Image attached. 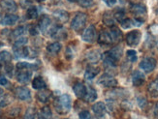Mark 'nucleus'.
Masks as SVG:
<instances>
[{
	"label": "nucleus",
	"instance_id": "14",
	"mask_svg": "<svg viewBox=\"0 0 158 119\" xmlns=\"http://www.w3.org/2000/svg\"><path fill=\"white\" fill-rule=\"evenodd\" d=\"M146 76L143 75V73L140 71H135L132 75V82L135 86H140L145 82Z\"/></svg>",
	"mask_w": 158,
	"mask_h": 119
},
{
	"label": "nucleus",
	"instance_id": "17",
	"mask_svg": "<svg viewBox=\"0 0 158 119\" xmlns=\"http://www.w3.org/2000/svg\"><path fill=\"white\" fill-rule=\"evenodd\" d=\"M15 56L17 58H28L30 55V48L23 47L19 48H15Z\"/></svg>",
	"mask_w": 158,
	"mask_h": 119
},
{
	"label": "nucleus",
	"instance_id": "39",
	"mask_svg": "<svg viewBox=\"0 0 158 119\" xmlns=\"http://www.w3.org/2000/svg\"><path fill=\"white\" fill-rule=\"evenodd\" d=\"M24 119H35V111L33 109H28L24 114Z\"/></svg>",
	"mask_w": 158,
	"mask_h": 119
},
{
	"label": "nucleus",
	"instance_id": "44",
	"mask_svg": "<svg viewBox=\"0 0 158 119\" xmlns=\"http://www.w3.org/2000/svg\"><path fill=\"white\" fill-rule=\"evenodd\" d=\"M103 1H104V3L109 7H113L116 3V0H103Z\"/></svg>",
	"mask_w": 158,
	"mask_h": 119
},
{
	"label": "nucleus",
	"instance_id": "19",
	"mask_svg": "<svg viewBox=\"0 0 158 119\" xmlns=\"http://www.w3.org/2000/svg\"><path fill=\"white\" fill-rule=\"evenodd\" d=\"M98 41L102 45H110L113 43L111 36H110V33L107 30L101 31V33L99 34V37H98Z\"/></svg>",
	"mask_w": 158,
	"mask_h": 119
},
{
	"label": "nucleus",
	"instance_id": "9",
	"mask_svg": "<svg viewBox=\"0 0 158 119\" xmlns=\"http://www.w3.org/2000/svg\"><path fill=\"white\" fill-rule=\"evenodd\" d=\"M32 73L29 70H23V71H19L17 75V80L19 82L23 83V84H26L28 83L31 79Z\"/></svg>",
	"mask_w": 158,
	"mask_h": 119
},
{
	"label": "nucleus",
	"instance_id": "16",
	"mask_svg": "<svg viewBox=\"0 0 158 119\" xmlns=\"http://www.w3.org/2000/svg\"><path fill=\"white\" fill-rule=\"evenodd\" d=\"M92 110L97 116H104L106 114V106L103 102H98L92 106Z\"/></svg>",
	"mask_w": 158,
	"mask_h": 119
},
{
	"label": "nucleus",
	"instance_id": "18",
	"mask_svg": "<svg viewBox=\"0 0 158 119\" xmlns=\"http://www.w3.org/2000/svg\"><path fill=\"white\" fill-rule=\"evenodd\" d=\"M110 36H111L112 42L113 43H116V42H119L122 38V33L121 31L118 28V27L113 26L111 29L109 30Z\"/></svg>",
	"mask_w": 158,
	"mask_h": 119
},
{
	"label": "nucleus",
	"instance_id": "6",
	"mask_svg": "<svg viewBox=\"0 0 158 119\" xmlns=\"http://www.w3.org/2000/svg\"><path fill=\"white\" fill-rule=\"evenodd\" d=\"M98 83L104 87H114L118 85L116 80L109 74H104L103 76H101L98 80Z\"/></svg>",
	"mask_w": 158,
	"mask_h": 119
},
{
	"label": "nucleus",
	"instance_id": "41",
	"mask_svg": "<svg viewBox=\"0 0 158 119\" xmlns=\"http://www.w3.org/2000/svg\"><path fill=\"white\" fill-rule=\"evenodd\" d=\"M79 117H80V119H91V114L89 111L84 110L79 114Z\"/></svg>",
	"mask_w": 158,
	"mask_h": 119
},
{
	"label": "nucleus",
	"instance_id": "37",
	"mask_svg": "<svg viewBox=\"0 0 158 119\" xmlns=\"http://www.w3.org/2000/svg\"><path fill=\"white\" fill-rule=\"evenodd\" d=\"M114 17H113L111 14H105L104 16V23L107 24V25H110V26H113L114 23Z\"/></svg>",
	"mask_w": 158,
	"mask_h": 119
},
{
	"label": "nucleus",
	"instance_id": "15",
	"mask_svg": "<svg viewBox=\"0 0 158 119\" xmlns=\"http://www.w3.org/2000/svg\"><path fill=\"white\" fill-rule=\"evenodd\" d=\"M19 20V17L13 14H7L1 19V24L2 25H14Z\"/></svg>",
	"mask_w": 158,
	"mask_h": 119
},
{
	"label": "nucleus",
	"instance_id": "32",
	"mask_svg": "<svg viewBox=\"0 0 158 119\" xmlns=\"http://www.w3.org/2000/svg\"><path fill=\"white\" fill-rule=\"evenodd\" d=\"M12 60V55L10 52L3 51L0 52V63H4V64H7V63H10Z\"/></svg>",
	"mask_w": 158,
	"mask_h": 119
},
{
	"label": "nucleus",
	"instance_id": "51",
	"mask_svg": "<svg viewBox=\"0 0 158 119\" xmlns=\"http://www.w3.org/2000/svg\"><path fill=\"white\" fill-rule=\"evenodd\" d=\"M40 1H44V0H40Z\"/></svg>",
	"mask_w": 158,
	"mask_h": 119
},
{
	"label": "nucleus",
	"instance_id": "7",
	"mask_svg": "<svg viewBox=\"0 0 158 119\" xmlns=\"http://www.w3.org/2000/svg\"><path fill=\"white\" fill-rule=\"evenodd\" d=\"M0 6H1V8L5 12H8V13L16 12L18 9V6L14 0H1V1H0Z\"/></svg>",
	"mask_w": 158,
	"mask_h": 119
},
{
	"label": "nucleus",
	"instance_id": "10",
	"mask_svg": "<svg viewBox=\"0 0 158 119\" xmlns=\"http://www.w3.org/2000/svg\"><path fill=\"white\" fill-rule=\"evenodd\" d=\"M51 36L56 39H63L66 37V32L62 26L54 25L51 29Z\"/></svg>",
	"mask_w": 158,
	"mask_h": 119
},
{
	"label": "nucleus",
	"instance_id": "36",
	"mask_svg": "<svg viewBox=\"0 0 158 119\" xmlns=\"http://www.w3.org/2000/svg\"><path fill=\"white\" fill-rule=\"evenodd\" d=\"M126 55H127V58H128V60L130 62H135V61H137V59H138V56H137V52L134 50L127 51Z\"/></svg>",
	"mask_w": 158,
	"mask_h": 119
},
{
	"label": "nucleus",
	"instance_id": "29",
	"mask_svg": "<svg viewBox=\"0 0 158 119\" xmlns=\"http://www.w3.org/2000/svg\"><path fill=\"white\" fill-rule=\"evenodd\" d=\"M52 110L49 107H44L41 109L39 113V119H52Z\"/></svg>",
	"mask_w": 158,
	"mask_h": 119
},
{
	"label": "nucleus",
	"instance_id": "25",
	"mask_svg": "<svg viewBox=\"0 0 158 119\" xmlns=\"http://www.w3.org/2000/svg\"><path fill=\"white\" fill-rule=\"evenodd\" d=\"M103 62H104V64L106 67H111V68H114V67H116L118 65V62L115 59H114L112 56H110V55L106 52L104 54V56H103Z\"/></svg>",
	"mask_w": 158,
	"mask_h": 119
},
{
	"label": "nucleus",
	"instance_id": "2",
	"mask_svg": "<svg viewBox=\"0 0 158 119\" xmlns=\"http://www.w3.org/2000/svg\"><path fill=\"white\" fill-rule=\"evenodd\" d=\"M87 16L85 13H78L71 23V28L75 31H80L85 27L86 23Z\"/></svg>",
	"mask_w": 158,
	"mask_h": 119
},
{
	"label": "nucleus",
	"instance_id": "49",
	"mask_svg": "<svg viewBox=\"0 0 158 119\" xmlns=\"http://www.w3.org/2000/svg\"><path fill=\"white\" fill-rule=\"evenodd\" d=\"M3 47V43H2V42H0V48H1Z\"/></svg>",
	"mask_w": 158,
	"mask_h": 119
},
{
	"label": "nucleus",
	"instance_id": "23",
	"mask_svg": "<svg viewBox=\"0 0 158 119\" xmlns=\"http://www.w3.org/2000/svg\"><path fill=\"white\" fill-rule=\"evenodd\" d=\"M96 98H97V93H96L95 89L92 88V87H88L87 90H86V94H85V96L84 98V99L85 100V102L91 103V102L96 100Z\"/></svg>",
	"mask_w": 158,
	"mask_h": 119
},
{
	"label": "nucleus",
	"instance_id": "3",
	"mask_svg": "<svg viewBox=\"0 0 158 119\" xmlns=\"http://www.w3.org/2000/svg\"><path fill=\"white\" fill-rule=\"evenodd\" d=\"M142 38V34L139 30H132L130 31L127 35H126V42L127 45L130 47H136L138 46L140 41Z\"/></svg>",
	"mask_w": 158,
	"mask_h": 119
},
{
	"label": "nucleus",
	"instance_id": "43",
	"mask_svg": "<svg viewBox=\"0 0 158 119\" xmlns=\"http://www.w3.org/2000/svg\"><path fill=\"white\" fill-rule=\"evenodd\" d=\"M8 104V100H7V96H1L0 97V108L5 107L6 105Z\"/></svg>",
	"mask_w": 158,
	"mask_h": 119
},
{
	"label": "nucleus",
	"instance_id": "47",
	"mask_svg": "<svg viewBox=\"0 0 158 119\" xmlns=\"http://www.w3.org/2000/svg\"><path fill=\"white\" fill-rule=\"evenodd\" d=\"M154 115L158 118V103L155 105V108H154Z\"/></svg>",
	"mask_w": 158,
	"mask_h": 119
},
{
	"label": "nucleus",
	"instance_id": "31",
	"mask_svg": "<svg viewBox=\"0 0 158 119\" xmlns=\"http://www.w3.org/2000/svg\"><path fill=\"white\" fill-rule=\"evenodd\" d=\"M26 17L28 19H35L38 17V10L35 6H32L30 8H28L26 12Z\"/></svg>",
	"mask_w": 158,
	"mask_h": 119
},
{
	"label": "nucleus",
	"instance_id": "35",
	"mask_svg": "<svg viewBox=\"0 0 158 119\" xmlns=\"http://www.w3.org/2000/svg\"><path fill=\"white\" fill-rule=\"evenodd\" d=\"M27 44V38L22 37L19 38L15 43H14V48H19V47H23Z\"/></svg>",
	"mask_w": 158,
	"mask_h": 119
},
{
	"label": "nucleus",
	"instance_id": "42",
	"mask_svg": "<svg viewBox=\"0 0 158 119\" xmlns=\"http://www.w3.org/2000/svg\"><path fill=\"white\" fill-rule=\"evenodd\" d=\"M13 66H12V64H10V63H7V64L5 65V72H6V74L8 75V76H13Z\"/></svg>",
	"mask_w": 158,
	"mask_h": 119
},
{
	"label": "nucleus",
	"instance_id": "45",
	"mask_svg": "<svg viewBox=\"0 0 158 119\" xmlns=\"http://www.w3.org/2000/svg\"><path fill=\"white\" fill-rule=\"evenodd\" d=\"M7 83H8V80L5 78V76H0V85H7Z\"/></svg>",
	"mask_w": 158,
	"mask_h": 119
},
{
	"label": "nucleus",
	"instance_id": "46",
	"mask_svg": "<svg viewBox=\"0 0 158 119\" xmlns=\"http://www.w3.org/2000/svg\"><path fill=\"white\" fill-rule=\"evenodd\" d=\"M29 32H30L31 35H33V36H35V35L38 34V31H37V29H36V27H34L33 25L29 28Z\"/></svg>",
	"mask_w": 158,
	"mask_h": 119
},
{
	"label": "nucleus",
	"instance_id": "12",
	"mask_svg": "<svg viewBox=\"0 0 158 119\" xmlns=\"http://www.w3.org/2000/svg\"><path fill=\"white\" fill-rule=\"evenodd\" d=\"M50 25H51V18L49 16L45 15L40 18L38 26H39V29L43 33H46L48 31V29L50 28Z\"/></svg>",
	"mask_w": 158,
	"mask_h": 119
},
{
	"label": "nucleus",
	"instance_id": "11",
	"mask_svg": "<svg viewBox=\"0 0 158 119\" xmlns=\"http://www.w3.org/2000/svg\"><path fill=\"white\" fill-rule=\"evenodd\" d=\"M131 12L135 16L141 17V16H143L147 14V7L141 3L133 4V5H131Z\"/></svg>",
	"mask_w": 158,
	"mask_h": 119
},
{
	"label": "nucleus",
	"instance_id": "13",
	"mask_svg": "<svg viewBox=\"0 0 158 119\" xmlns=\"http://www.w3.org/2000/svg\"><path fill=\"white\" fill-rule=\"evenodd\" d=\"M73 90H74L75 95H76L78 98H85L87 88L85 87V85L84 84V83L78 82L73 86Z\"/></svg>",
	"mask_w": 158,
	"mask_h": 119
},
{
	"label": "nucleus",
	"instance_id": "28",
	"mask_svg": "<svg viewBox=\"0 0 158 119\" xmlns=\"http://www.w3.org/2000/svg\"><path fill=\"white\" fill-rule=\"evenodd\" d=\"M61 44L58 43V42H54V43H52L50 45H48L47 47V51H49L50 53H52V54H56V53H58L61 50Z\"/></svg>",
	"mask_w": 158,
	"mask_h": 119
},
{
	"label": "nucleus",
	"instance_id": "27",
	"mask_svg": "<svg viewBox=\"0 0 158 119\" xmlns=\"http://www.w3.org/2000/svg\"><path fill=\"white\" fill-rule=\"evenodd\" d=\"M107 53L110 55V56H112L114 59H115L116 61H118L122 55V48L120 47H115L112 48L111 51H107Z\"/></svg>",
	"mask_w": 158,
	"mask_h": 119
},
{
	"label": "nucleus",
	"instance_id": "34",
	"mask_svg": "<svg viewBox=\"0 0 158 119\" xmlns=\"http://www.w3.org/2000/svg\"><path fill=\"white\" fill-rule=\"evenodd\" d=\"M25 32H26V28L24 26H19L13 31V36L16 38H22V36L23 34H25Z\"/></svg>",
	"mask_w": 158,
	"mask_h": 119
},
{
	"label": "nucleus",
	"instance_id": "50",
	"mask_svg": "<svg viewBox=\"0 0 158 119\" xmlns=\"http://www.w3.org/2000/svg\"><path fill=\"white\" fill-rule=\"evenodd\" d=\"M68 1H70V2H74L75 0H68Z\"/></svg>",
	"mask_w": 158,
	"mask_h": 119
},
{
	"label": "nucleus",
	"instance_id": "33",
	"mask_svg": "<svg viewBox=\"0 0 158 119\" xmlns=\"http://www.w3.org/2000/svg\"><path fill=\"white\" fill-rule=\"evenodd\" d=\"M17 69L19 71H23V70H31L35 69V66L33 64H30V63H26V62H19L17 64Z\"/></svg>",
	"mask_w": 158,
	"mask_h": 119
},
{
	"label": "nucleus",
	"instance_id": "30",
	"mask_svg": "<svg viewBox=\"0 0 158 119\" xmlns=\"http://www.w3.org/2000/svg\"><path fill=\"white\" fill-rule=\"evenodd\" d=\"M101 57V54L99 51H88L87 54H86V58L88 61H90V62H96V61H98Z\"/></svg>",
	"mask_w": 158,
	"mask_h": 119
},
{
	"label": "nucleus",
	"instance_id": "22",
	"mask_svg": "<svg viewBox=\"0 0 158 119\" xmlns=\"http://www.w3.org/2000/svg\"><path fill=\"white\" fill-rule=\"evenodd\" d=\"M99 72V70L95 67H88L86 70H85V79L86 80H93L96 76H97Z\"/></svg>",
	"mask_w": 158,
	"mask_h": 119
},
{
	"label": "nucleus",
	"instance_id": "21",
	"mask_svg": "<svg viewBox=\"0 0 158 119\" xmlns=\"http://www.w3.org/2000/svg\"><path fill=\"white\" fill-rule=\"evenodd\" d=\"M53 17L60 23H66L68 20V18H69V15L64 10H56L53 13Z\"/></svg>",
	"mask_w": 158,
	"mask_h": 119
},
{
	"label": "nucleus",
	"instance_id": "24",
	"mask_svg": "<svg viewBox=\"0 0 158 119\" xmlns=\"http://www.w3.org/2000/svg\"><path fill=\"white\" fill-rule=\"evenodd\" d=\"M148 92H149L150 95L153 96V97H157L158 96V76L149 83V85H148Z\"/></svg>",
	"mask_w": 158,
	"mask_h": 119
},
{
	"label": "nucleus",
	"instance_id": "1",
	"mask_svg": "<svg viewBox=\"0 0 158 119\" xmlns=\"http://www.w3.org/2000/svg\"><path fill=\"white\" fill-rule=\"evenodd\" d=\"M72 107V100L71 97L68 94H63L59 96L54 102V108L57 110L58 113L64 114L69 113Z\"/></svg>",
	"mask_w": 158,
	"mask_h": 119
},
{
	"label": "nucleus",
	"instance_id": "38",
	"mask_svg": "<svg viewBox=\"0 0 158 119\" xmlns=\"http://www.w3.org/2000/svg\"><path fill=\"white\" fill-rule=\"evenodd\" d=\"M114 18L116 19V20H118L119 23H121L123 19L125 18V13H124V11H120V10H118V12H115V14H114Z\"/></svg>",
	"mask_w": 158,
	"mask_h": 119
},
{
	"label": "nucleus",
	"instance_id": "40",
	"mask_svg": "<svg viewBox=\"0 0 158 119\" xmlns=\"http://www.w3.org/2000/svg\"><path fill=\"white\" fill-rule=\"evenodd\" d=\"M78 3L81 7H84V8H88L92 5L91 0H78Z\"/></svg>",
	"mask_w": 158,
	"mask_h": 119
},
{
	"label": "nucleus",
	"instance_id": "4",
	"mask_svg": "<svg viewBox=\"0 0 158 119\" xmlns=\"http://www.w3.org/2000/svg\"><path fill=\"white\" fill-rule=\"evenodd\" d=\"M155 67H156V60L152 57L143 58L140 63V68L146 73L152 72L155 69Z\"/></svg>",
	"mask_w": 158,
	"mask_h": 119
},
{
	"label": "nucleus",
	"instance_id": "48",
	"mask_svg": "<svg viewBox=\"0 0 158 119\" xmlns=\"http://www.w3.org/2000/svg\"><path fill=\"white\" fill-rule=\"evenodd\" d=\"M3 94H4V91H3V89H2V88H0V97H1Z\"/></svg>",
	"mask_w": 158,
	"mask_h": 119
},
{
	"label": "nucleus",
	"instance_id": "5",
	"mask_svg": "<svg viewBox=\"0 0 158 119\" xmlns=\"http://www.w3.org/2000/svg\"><path fill=\"white\" fill-rule=\"evenodd\" d=\"M96 38H97V32H96L94 25L88 26L81 35V39L86 43H93Z\"/></svg>",
	"mask_w": 158,
	"mask_h": 119
},
{
	"label": "nucleus",
	"instance_id": "20",
	"mask_svg": "<svg viewBox=\"0 0 158 119\" xmlns=\"http://www.w3.org/2000/svg\"><path fill=\"white\" fill-rule=\"evenodd\" d=\"M46 82L42 76H36L35 79L32 80V87L37 90H42L46 88Z\"/></svg>",
	"mask_w": 158,
	"mask_h": 119
},
{
	"label": "nucleus",
	"instance_id": "26",
	"mask_svg": "<svg viewBox=\"0 0 158 119\" xmlns=\"http://www.w3.org/2000/svg\"><path fill=\"white\" fill-rule=\"evenodd\" d=\"M50 98H51V92L49 90L42 89L40 92L37 93V99L42 103H47L50 100Z\"/></svg>",
	"mask_w": 158,
	"mask_h": 119
},
{
	"label": "nucleus",
	"instance_id": "8",
	"mask_svg": "<svg viewBox=\"0 0 158 119\" xmlns=\"http://www.w3.org/2000/svg\"><path fill=\"white\" fill-rule=\"evenodd\" d=\"M16 96L19 100L27 101V100H30L31 92H30V90L26 87H18L16 89Z\"/></svg>",
	"mask_w": 158,
	"mask_h": 119
}]
</instances>
